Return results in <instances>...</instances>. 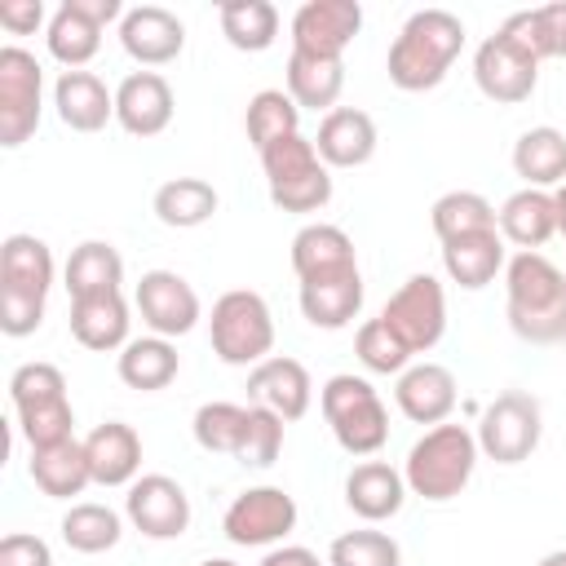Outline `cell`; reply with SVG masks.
<instances>
[{
    "mask_svg": "<svg viewBox=\"0 0 566 566\" xmlns=\"http://www.w3.org/2000/svg\"><path fill=\"white\" fill-rule=\"evenodd\" d=\"M504 314L509 327L531 345L566 340V270L544 252H513L504 265Z\"/></svg>",
    "mask_w": 566,
    "mask_h": 566,
    "instance_id": "1",
    "label": "cell"
},
{
    "mask_svg": "<svg viewBox=\"0 0 566 566\" xmlns=\"http://www.w3.org/2000/svg\"><path fill=\"white\" fill-rule=\"evenodd\" d=\"M460 49H464V22L451 9H416L389 44L385 57L389 84L402 93H429L447 80Z\"/></svg>",
    "mask_w": 566,
    "mask_h": 566,
    "instance_id": "2",
    "label": "cell"
},
{
    "mask_svg": "<svg viewBox=\"0 0 566 566\" xmlns=\"http://www.w3.org/2000/svg\"><path fill=\"white\" fill-rule=\"evenodd\" d=\"M53 287V252L35 234H9L0 243V332L31 336L44 323Z\"/></svg>",
    "mask_w": 566,
    "mask_h": 566,
    "instance_id": "3",
    "label": "cell"
},
{
    "mask_svg": "<svg viewBox=\"0 0 566 566\" xmlns=\"http://www.w3.org/2000/svg\"><path fill=\"white\" fill-rule=\"evenodd\" d=\"M478 460H482V451H478L473 429L442 420V424L424 429L411 442V451L402 460V478H407L411 495H420L429 504H442V500H455L469 486Z\"/></svg>",
    "mask_w": 566,
    "mask_h": 566,
    "instance_id": "4",
    "label": "cell"
},
{
    "mask_svg": "<svg viewBox=\"0 0 566 566\" xmlns=\"http://www.w3.org/2000/svg\"><path fill=\"white\" fill-rule=\"evenodd\" d=\"M208 340L212 354L230 367H256L274 354V314L261 292L252 287H230L212 301L208 314Z\"/></svg>",
    "mask_w": 566,
    "mask_h": 566,
    "instance_id": "5",
    "label": "cell"
},
{
    "mask_svg": "<svg viewBox=\"0 0 566 566\" xmlns=\"http://www.w3.org/2000/svg\"><path fill=\"white\" fill-rule=\"evenodd\" d=\"M318 407H323V420H327L332 438L340 442V451L376 455L389 442V411L367 376H354V371L332 376L318 389Z\"/></svg>",
    "mask_w": 566,
    "mask_h": 566,
    "instance_id": "6",
    "label": "cell"
},
{
    "mask_svg": "<svg viewBox=\"0 0 566 566\" xmlns=\"http://www.w3.org/2000/svg\"><path fill=\"white\" fill-rule=\"evenodd\" d=\"M261 168L270 181V203L279 212H318L332 199V168L318 159L314 137L292 133L261 150Z\"/></svg>",
    "mask_w": 566,
    "mask_h": 566,
    "instance_id": "7",
    "label": "cell"
},
{
    "mask_svg": "<svg viewBox=\"0 0 566 566\" xmlns=\"http://www.w3.org/2000/svg\"><path fill=\"white\" fill-rule=\"evenodd\" d=\"M478 451L495 464H522L531 460V451L539 447L544 438V411H539V398L522 394V389H504L495 394L482 416H478Z\"/></svg>",
    "mask_w": 566,
    "mask_h": 566,
    "instance_id": "8",
    "label": "cell"
},
{
    "mask_svg": "<svg viewBox=\"0 0 566 566\" xmlns=\"http://www.w3.org/2000/svg\"><path fill=\"white\" fill-rule=\"evenodd\" d=\"M44 115V66L22 44L0 49V146L18 150L35 137Z\"/></svg>",
    "mask_w": 566,
    "mask_h": 566,
    "instance_id": "9",
    "label": "cell"
},
{
    "mask_svg": "<svg viewBox=\"0 0 566 566\" xmlns=\"http://www.w3.org/2000/svg\"><path fill=\"white\" fill-rule=\"evenodd\" d=\"M380 318L389 323V332L411 349V354H429L442 332H447V292L433 274H411L380 310Z\"/></svg>",
    "mask_w": 566,
    "mask_h": 566,
    "instance_id": "10",
    "label": "cell"
},
{
    "mask_svg": "<svg viewBox=\"0 0 566 566\" xmlns=\"http://www.w3.org/2000/svg\"><path fill=\"white\" fill-rule=\"evenodd\" d=\"M221 531L239 548H270L296 531V500L283 486H248L230 500Z\"/></svg>",
    "mask_w": 566,
    "mask_h": 566,
    "instance_id": "11",
    "label": "cell"
},
{
    "mask_svg": "<svg viewBox=\"0 0 566 566\" xmlns=\"http://www.w3.org/2000/svg\"><path fill=\"white\" fill-rule=\"evenodd\" d=\"M473 84L482 88V97L500 102V106H517L535 93L539 84V62L504 31L486 35L473 49Z\"/></svg>",
    "mask_w": 566,
    "mask_h": 566,
    "instance_id": "12",
    "label": "cell"
},
{
    "mask_svg": "<svg viewBox=\"0 0 566 566\" xmlns=\"http://www.w3.org/2000/svg\"><path fill=\"white\" fill-rule=\"evenodd\" d=\"M133 305L150 327V336H168V340L195 332V323L203 318L199 292L177 270H146L133 287Z\"/></svg>",
    "mask_w": 566,
    "mask_h": 566,
    "instance_id": "13",
    "label": "cell"
},
{
    "mask_svg": "<svg viewBox=\"0 0 566 566\" xmlns=\"http://www.w3.org/2000/svg\"><path fill=\"white\" fill-rule=\"evenodd\" d=\"M124 517L146 539H177L190 531V495L168 473H142L124 495Z\"/></svg>",
    "mask_w": 566,
    "mask_h": 566,
    "instance_id": "14",
    "label": "cell"
},
{
    "mask_svg": "<svg viewBox=\"0 0 566 566\" xmlns=\"http://www.w3.org/2000/svg\"><path fill=\"white\" fill-rule=\"evenodd\" d=\"M292 49L314 57H345L354 35L363 31V4L358 0H305L292 22Z\"/></svg>",
    "mask_w": 566,
    "mask_h": 566,
    "instance_id": "15",
    "label": "cell"
},
{
    "mask_svg": "<svg viewBox=\"0 0 566 566\" xmlns=\"http://www.w3.org/2000/svg\"><path fill=\"white\" fill-rule=\"evenodd\" d=\"M119 44L137 66H168L186 49V22L164 4H133L119 18Z\"/></svg>",
    "mask_w": 566,
    "mask_h": 566,
    "instance_id": "16",
    "label": "cell"
},
{
    "mask_svg": "<svg viewBox=\"0 0 566 566\" xmlns=\"http://www.w3.org/2000/svg\"><path fill=\"white\" fill-rule=\"evenodd\" d=\"M177 97L159 71H128L115 84V124L128 137H159L172 124Z\"/></svg>",
    "mask_w": 566,
    "mask_h": 566,
    "instance_id": "17",
    "label": "cell"
},
{
    "mask_svg": "<svg viewBox=\"0 0 566 566\" xmlns=\"http://www.w3.org/2000/svg\"><path fill=\"white\" fill-rule=\"evenodd\" d=\"M248 402L274 411L279 420H301L314 402V380L301 358L270 354L265 363L248 367Z\"/></svg>",
    "mask_w": 566,
    "mask_h": 566,
    "instance_id": "18",
    "label": "cell"
},
{
    "mask_svg": "<svg viewBox=\"0 0 566 566\" xmlns=\"http://www.w3.org/2000/svg\"><path fill=\"white\" fill-rule=\"evenodd\" d=\"M394 402L411 424H442L451 420L455 402H460V385L451 376V367L442 363H411L398 380H394Z\"/></svg>",
    "mask_w": 566,
    "mask_h": 566,
    "instance_id": "19",
    "label": "cell"
},
{
    "mask_svg": "<svg viewBox=\"0 0 566 566\" xmlns=\"http://www.w3.org/2000/svg\"><path fill=\"white\" fill-rule=\"evenodd\" d=\"M363 270H336V274H323V279H305L296 287V301H301V314L310 327H323V332H340L358 318L363 310Z\"/></svg>",
    "mask_w": 566,
    "mask_h": 566,
    "instance_id": "20",
    "label": "cell"
},
{
    "mask_svg": "<svg viewBox=\"0 0 566 566\" xmlns=\"http://www.w3.org/2000/svg\"><path fill=\"white\" fill-rule=\"evenodd\" d=\"M376 119L358 106H336L318 119L314 150L327 168H363L376 155Z\"/></svg>",
    "mask_w": 566,
    "mask_h": 566,
    "instance_id": "21",
    "label": "cell"
},
{
    "mask_svg": "<svg viewBox=\"0 0 566 566\" xmlns=\"http://www.w3.org/2000/svg\"><path fill=\"white\" fill-rule=\"evenodd\" d=\"M53 106L71 133H102L115 119V93L93 71H62L53 80Z\"/></svg>",
    "mask_w": 566,
    "mask_h": 566,
    "instance_id": "22",
    "label": "cell"
},
{
    "mask_svg": "<svg viewBox=\"0 0 566 566\" xmlns=\"http://www.w3.org/2000/svg\"><path fill=\"white\" fill-rule=\"evenodd\" d=\"M88 473L97 486H133L142 478V438L124 420H106L84 438Z\"/></svg>",
    "mask_w": 566,
    "mask_h": 566,
    "instance_id": "23",
    "label": "cell"
},
{
    "mask_svg": "<svg viewBox=\"0 0 566 566\" xmlns=\"http://www.w3.org/2000/svg\"><path fill=\"white\" fill-rule=\"evenodd\" d=\"M407 495H411L407 491V478L389 460H363L345 478V504L363 522H389L394 513H402Z\"/></svg>",
    "mask_w": 566,
    "mask_h": 566,
    "instance_id": "24",
    "label": "cell"
},
{
    "mask_svg": "<svg viewBox=\"0 0 566 566\" xmlns=\"http://www.w3.org/2000/svg\"><path fill=\"white\" fill-rule=\"evenodd\" d=\"M495 230L504 234V243H513L517 252H539L553 234H557V208H553V190H513L500 208H495Z\"/></svg>",
    "mask_w": 566,
    "mask_h": 566,
    "instance_id": "25",
    "label": "cell"
},
{
    "mask_svg": "<svg viewBox=\"0 0 566 566\" xmlns=\"http://www.w3.org/2000/svg\"><path fill=\"white\" fill-rule=\"evenodd\" d=\"M504 265H509V248H504L500 230H478V234H460V239L442 243V270L464 292L495 283V274H504Z\"/></svg>",
    "mask_w": 566,
    "mask_h": 566,
    "instance_id": "26",
    "label": "cell"
},
{
    "mask_svg": "<svg viewBox=\"0 0 566 566\" xmlns=\"http://www.w3.org/2000/svg\"><path fill=\"white\" fill-rule=\"evenodd\" d=\"M71 336L93 349V354H111V349H124L133 336H128V301L124 292H106V296H88V301H71Z\"/></svg>",
    "mask_w": 566,
    "mask_h": 566,
    "instance_id": "27",
    "label": "cell"
},
{
    "mask_svg": "<svg viewBox=\"0 0 566 566\" xmlns=\"http://www.w3.org/2000/svg\"><path fill=\"white\" fill-rule=\"evenodd\" d=\"M358 256H354V239L332 226V221H310L292 234V270L296 279H323V274H336V270H354Z\"/></svg>",
    "mask_w": 566,
    "mask_h": 566,
    "instance_id": "28",
    "label": "cell"
},
{
    "mask_svg": "<svg viewBox=\"0 0 566 566\" xmlns=\"http://www.w3.org/2000/svg\"><path fill=\"white\" fill-rule=\"evenodd\" d=\"M124 283V256L115 252V243L106 239H84L80 248H71L66 265H62V287L71 301H88V296H106L119 292Z\"/></svg>",
    "mask_w": 566,
    "mask_h": 566,
    "instance_id": "29",
    "label": "cell"
},
{
    "mask_svg": "<svg viewBox=\"0 0 566 566\" xmlns=\"http://www.w3.org/2000/svg\"><path fill=\"white\" fill-rule=\"evenodd\" d=\"M115 371L128 389L137 394H155V389H168L181 371V354L168 336H133L119 358H115Z\"/></svg>",
    "mask_w": 566,
    "mask_h": 566,
    "instance_id": "30",
    "label": "cell"
},
{
    "mask_svg": "<svg viewBox=\"0 0 566 566\" xmlns=\"http://www.w3.org/2000/svg\"><path fill=\"white\" fill-rule=\"evenodd\" d=\"M513 172L531 190H557L566 181V133L553 124H535L513 142Z\"/></svg>",
    "mask_w": 566,
    "mask_h": 566,
    "instance_id": "31",
    "label": "cell"
},
{
    "mask_svg": "<svg viewBox=\"0 0 566 566\" xmlns=\"http://www.w3.org/2000/svg\"><path fill=\"white\" fill-rule=\"evenodd\" d=\"M102 31H106V27L93 22V18L80 9V0H62V4L53 9L49 27H44L49 57L62 62L66 71H84V62H93L97 49H102Z\"/></svg>",
    "mask_w": 566,
    "mask_h": 566,
    "instance_id": "32",
    "label": "cell"
},
{
    "mask_svg": "<svg viewBox=\"0 0 566 566\" xmlns=\"http://www.w3.org/2000/svg\"><path fill=\"white\" fill-rule=\"evenodd\" d=\"M287 97L301 111H336V97L345 88V57H314V53H296L287 57Z\"/></svg>",
    "mask_w": 566,
    "mask_h": 566,
    "instance_id": "33",
    "label": "cell"
},
{
    "mask_svg": "<svg viewBox=\"0 0 566 566\" xmlns=\"http://www.w3.org/2000/svg\"><path fill=\"white\" fill-rule=\"evenodd\" d=\"M31 482L49 495V500H71L80 495L93 473H88V455H84V438H66L57 447H44V451H31Z\"/></svg>",
    "mask_w": 566,
    "mask_h": 566,
    "instance_id": "34",
    "label": "cell"
},
{
    "mask_svg": "<svg viewBox=\"0 0 566 566\" xmlns=\"http://www.w3.org/2000/svg\"><path fill=\"white\" fill-rule=\"evenodd\" d=\"M504 35H513L535 62L544 57H566V0L553 4H535V9H517L500 22Z\"/></svg>",
    "mask_w": 566,
    "mask_h": 566,
    "instance_id": "35",
    "label": "cell"
},
{
    "mask_svg": "<svg viewBox=\"0 0 566 566\" xmlns=\"http://www.w3.org/2000/svg\"><path fill=\"white\" fill-rule=\"evenodd\" d=\"M217 203H221V195H217L212 181H203V177H172V181H164V186L155 190V199H150L155 217H159L164 226H172V230H195V226L212 221Z\"/></svg>",
    "mask_w": 566,
    "mask_h": 566,
    "instance_id": "36",
    "label": "cell"
},
{
    "mask_svg": "<svg viewBox=\"0 0 566 566\" xmlns=\"http://www.w3.org/2000/svg\"><path fill=\"white\" fill-rule=\"evenodd\" d=\"M217 18H221V35L239 53H265L279 40V9L270 0H226Z\"/></svg>",
    "mask_w": 566,
    "mask_h": 566,
    "instance_id": "37",
    "label": "cell"
},
{
    "mask_svg": "<svg viewBox=\"0 0 566 566\" xmlns=\"http://www.w3.org/2000/svg\"><path fill=\"white\" fill-rule=\"evenodd\" d=\"M243 128H248V142L256 146V155L292 133H301V106L287 97V88H261L248 97V111H243Z\"/></svg>",
    "mask_w": 566,
    "mask_h": 566,
    "instance_id": "38",
    "label": "cell"
},
{
    "mask_svg": "<svg viewBox=\"0 0 566 566\" xmlns=\"http://www.w3.org/2000/svg\"><path fill=\"white\" fill-rule=\"evenodd\" d=\"M62 544L66 548H75V553H106V548H115L119 539H124V517L111 509V504H71L66 513H62Z\"/></svg>",
    "mask_w": 566,
    "mask_h": 566,
    "instance_id": "39",
    "label": "cell"
},
{
    "mask_svg": "<svg viewBox=\"0 0 566 566\" xmlns=\"http://www.w3.org/2000/svg\"><path fill=\"white\" fill-rule=\"evenodd\" d=\"M252 424V402H203L190 420L195 442L212 455H239Z\"/></svg>",
    "mask_w": 566,
    "mask_h": 566,
    "instance_id": "40",
    "label": "cell"
},
{
    "mask_svg": "<svg viewBox=\"0 0 566 566\" xmlns=\"http://www.w3.org/2000/svg\"><path fill=\"white\" fill-rule=\"evenodd\" d=\"M429 226H433V234H438L442 243H447V239H460V234L495 230V203L482 199L478 190H447V195L433 199Z\"/></svg>",
    "mask_w": 566,
    "mask_h": 566,
    "instance_id": "41",
    "label": "cell"
},
{
    "mask_svg": "<svg viewBox=\"0 0 566 566\" xmlns=\"http://www.w3.org/2000/svg\"><path fill=\"white\" fill-rule=\"evenodd\" d=\"M354 354H358V363L367 367V371H376V376H402L407 367H411V349L389 332V323L376 314V318H367L358 332H354Z\"/></svg>",
    "mask_w": 566,
    "mask_h": 566,
    "instance_id": "42",
    "label": "cell"
},
{
    "mask_svg": "<svg viewBox=\"0 0 566 566\" xmlns=\"http://www.w3.org/2000/svg\"><path fill=\"white\" fill-rule=\"evenodd\" d=\"M327 566H402V548L385 531H345L327 548Z\"/></svg>",
    "mask_w": 566,
    "mask_h": 566,
    "instance_id": "43",
    "label": "cell"
},
{
    "mask_svg": "<svg viewBox=\"0 0 566 566\" xmlns=\"http://www.w3.org/2000/svg\"><path fill=\"white\" fill-rule=\"evenodd\" d=\"M62 398H66L62 367H53V363H22V367H13V376H9V402H13V411L62 402Z\"/></svg>",
    "mask_w": 566,
    "mask_h": 566,
    "instance_id": "44",
    "label": "cell"
},
{
    "mask_svg": "<svg viewBox=\"0 0 566 566\" xmlns=\"http://www.w3.org/2000/svg\"><path fill=\"white\" fill-rule=\"evenodd\" d=\"M18 416V429L27 438L31 451H44V447H57L66 438H75V411H71V398L62 402H44V407H27V411H13Z\"/></svg>",
    "mask_w": 566,
    "mask_h": 566,
    "instance_id": "45",
    "label": "cell"
},
{
    "mask_svg": "<svg viewBox=\"0 0 566 566\" xmlns=\"http://www.w3.org/2000/svg\"><path fill=\"white\" fill-rule=\"evenodd\" d=\"M283 424H287V420H279L274 411L252 407V424H248L243 451H239L234 460H239L243 469H270V464L279 460V451H283Z\"/></svg>",
    "mask_w": 566,
    "mask_h": 566,
    "instance_id": "46",
    "label": "cell"
},
{
    "mask_svg": "<svg viewBox=\"0 0 566 566\" xmlns=\"http://www.w3.org/2000/svg\"><path fill=\"white\" fill-rule=\"evenodd\" d=\"M0 566H53V548L31 531H9L0 539Z\"/></svg>",
    "mask_w": 566,
    "mask_h": 566,
    "instance_id": "47",
    "label": "cell"
},
{
    "mask_svg": "<svg viewBox=\"0 0 566 566\" xmlns=\"http://www.w3.org/2000/svg\"><path fill=\"white\" fill-rule=\"evenodd\" d=\"M0 27L9 35H35L44 27V4L40 0H4L0 4Z\"/></svg>",
    "mask_w": 566,
    "mask_h": 566,
    "instance_id": "48",
    "label": "cell"
},
{
    "mask_svg": "<svg viewBox=\"0 0 566 566\" xmlns=\"http://www.w3.org/2000/svg\"><path fill=\"white\" fill-rule=\"evenodd\" d=\"M261 566H327V562H318V553L305 544H279L261 557Z\"/></svg>",
    "mask_w": 566,
    "mask_h": 566,
    "instance_id": "49",
    "label": "cell"
},
{
    "mask_svg": "<svg viewBox=\"0 0 566 566\" xmlns=\"http://www.w3.org/2000/svg\"><path fill=\"white\" fill-rule=\"evenodd\" d=\"M553 208H557V234H566V181L553 190Z\"/></svg>",
    "mask_w": 566,
    "mask_h": 566,
    "instance_id": "50",
    "label": "cell"
},
{
    "mask_svg": "<svg viewBox=\"0 0 566 566\" xmlns=\"http://www.w3.org/2000/svg\"><path fill=\"white\" fill-rule=\"evenodd\" d=\"M539 566H566V548H553V553H544V557H539Z\"/></svg>",
    "mask_w": 566,
    "mask_h": 566,
    "instance_id": "51",
    "label": "cell"
},
{
    "mask_svg": "<svg viewBox=\"0 0 566 566\" xmlns=\"http://www.w3.org/2000/svg\"><path fill=\"white\" fill-rule=\"evenodd\" d=\"M199 566H239V562H230V557H208V562H199Z\"/></svg>",
    "mask_w": 566,
    "mask_h": 566,
    "instance_id": "52",
    "label": "cell"
}]
</instances>
